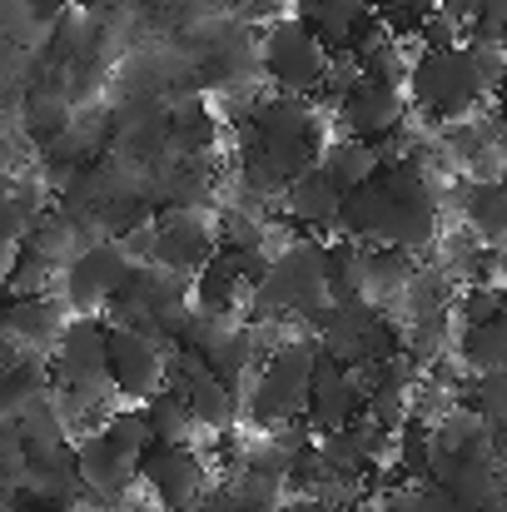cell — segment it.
<instances>
[{
  "mask_svg": "<svg viewBox=\"0 0 507 512\" xmlns=\"http://www.w3.org/2000/svg\"><path fill=\"white\" fill-rule=\"evenodd\" d=\"M403 95H408V110L428 115V120H468L478 115L493 95L468 55V45H438V50H418L408 75H403Z\"/></svg>",
  "mask_w": 507,
  "mask_h": 512,
  "instance_id": "cell-1",
  "label": "cell"
},
{
  "mask_svg": "<svg viewBox=\"0 0 507 512\" xmlns=\"http://www.w3.org/2000/svg\"><path fill=\"white\" fill-rule=\"evenodd\" d=\"M249 319H289V314H314L329 304V264L319 239H289L284 249L269 254L264 274L244 294Z\"/></svg>",
  "mask_w": 507,
  "mask_h": 512,
  "instance_id": "cell-2",
  "label": "cell"
},
{
  "mask_svg": "<svg viewBox=\"0 0 507 512\" xmlns=\"http://www.w3.org/2000/svg\"><path fill=\"white\" fill-rule=\"evenodd\" d=\"M319 343L294 334L279 348H269L259 358V368L249 373V383L239 388V413H249L254 428H274V423H294L304 418L309 403V373H314Z\"/></svg>",
  "mask_w": 507,
  "mask_h": 512,
  "instance_id": "cell-3",
  "label": "cell"
},
{
  "mask_svg": "<svg viewBox=\"0 0 507 512\" xmlns=\"http://www.w3.org/2000/svg\"><path fill=\"white\" fill-rule=\"evenodd\" d=\"M329 50L324 40L304 25V15H279L269 20L264 40H259V70L284 90V95H314L324 70H329Z\"/></svg>",
  "mask_w": 507,
  "mask_h": 512,
  "instance_id": "cell-4",
  "label": "cell"
},
{
  "mask_svg": "<svg viewBox=\"0 0 507 512\" xmlns=\"http://www.w3.org/2000/svg\"><path fill=\"white\" fill-rule=\"evenodd\" d=\"M130 269H135V259L125 254L120 239H95L75 259L60 264L55 284H60V299L70 304V314H100L125 289Z\"/></svg>",
  "mask_w": 507,
  "mask_h": 512,
  "instance_id": "cell-5",
  "label": "cell"
},
{
  "mask_svg": "<svg viewBox=\"0 0 507 512\" xmlns=\"http://www.w3.org/2000/svg\"><path fill=\"white\" fill-rule=\"evenodd\" d=\"M219 249V214L209 204H169L155 219L150 264H160L179 279H194Z\"/></svg>",
  "mask_w": 507,
  "mask_h": 512,
  "instance_id": "cell-6",
  "label": "cell"
},
{
  "mask_svg": "<svg viewBox=\"0 0 507 512\" xmlns=\"http://www.w3.org/2000/svg\"><path fill=\"white\" fill-rule=\"evenodd\" d=\"M140 483L155 493L165 512H194L209 498V458L194 443L140 453Z\"/></svg>",
  "mask_w": 507,
  "mask_h": 512,
  "instance_id": "cell-7",
  "label": "cell"
},
{
  "mask_svg": "<svg viewBox=\"0 0 507 512\" xmlns=\"http://www.w3.org/2000/svg\"><path fill=\"white\" fill-rule=\"evenodd\" d=\"M165 353H169V343L160 334L110 329V378H115V393L130 398V403H145L160 388H169Z\"/></svg>",
  "mask_w": 507,
  "mask_h": 512,
  "instance_id": "cell-8",
  "label": "cell"
},
{
  "mask_svg": "<svg viewBox=\"0 0 507 512\" xmlns=\"http://www.w3.org/2000/svg\"><path fill=\"white\" fill-rule=\"evenodd\" d=\"M334 120H338V135L388 140L408 120V95H403V85H383V80H368L363 75L334 105Z\"/></svg>",
  "mask_w": 507,
  "mask_h": 512,
  "instance_id": "cell-9",
  "label": "cell"
},
{
  "mask_svg": "<svg viewBox=\"0 0 507 512\" xmlns=\"http://www.w3.org/2000/svg\"><path fill=\"white\" fill-rule=\"evenodd\" d=\"M75 473L85 483V493L95 503H125L130 488L140 483V458H125L120 448L105 443V433L95 428L90 438L75 443Z\"/></svg>",
  "mask_w": 507,
  "mask_h": 512,
  "instance_id": "cell-10",
  "label": "cell"
},
{
  "mask_svg": "<svg viewBox=\"0 0 507 512\" xmlns=\"http://www.w3.org/2000/svg\"><path fill=\"white\" fill-rule=\"evenodd\" d=\"M338 204H343V189H338V184L324 170H319V165L299 170L294 179H284V189H279L284 224H299V229H309V234H319V229H334Z\"/></svg>",
  "mask_w": 507,
  "mask_h": 512,
  "instance_id": "cell-11",
  "label": "cell"
},
{
  "mask_svg": "<svg viewBox=\"0 0 507 512\" xmlns=\"http://www.w3.org/2000/svg\"><path fill=\"white\" fill-rule=\"evenodd\" d=\"M358 413H363V393L353 388L348 368H338L329 353H319V358H314V373H309V403H304V418H309L314 428L334 433V428H343V423L358 418Z\"/></svg>",
  "mask_w": 507,
  "mask_h": 512,
  "instance_id": "cell-12",
  "label": "cell"
},
{
  "mask_svg": "<svg viewBox=\"0 0 507 512\" xmlns=\"http://www.w3.org/2000/svg\"><path fill=\"white\" fill-rule=\"evenodd\" d=\"M70 324V304L50 289V294H30V299H5V334L25 343L30 353H50L55 339Z\"/></svg>",
  "mask_w": 507,
  "mask_h": 512,
  "instance_id": "cell-13",
  "label": "cell"
},
{
  "mask_svg": "<svg viewBox=\"0 0 507 512\" xmlns=\"http://www.w3.org/2000/svg\"><path fill=\"white\" fill-rule=\"evenodd\" d=\"M304 25L324 40L329 55H353L358 40L378 25L368 0H304Z\"/></svg>",
  "mask_w": 507,
  "mask_h": 512,
  "instance_id": "cell-14",
  "label": "cell"
},
{
  "mask_svg": "<svg viewBox=\"0 0 507 512\" xmlns=\"http://www.w3.org/2000/svg\"><path fill=\"white\" fill-rule=\"evenodd\" d=\"M174 393L184 398L189 418H194L204 433H224V428H234V423H239V393H234L224 378H214L209 368H199L194 378H184Z\"/></svg>",
  "mask_w": 507,
  "mask_h": 512,
  "instance_id": "cell-15",
  "label": "cell"
},
{
  "mask_svg": "<svg viewBox=\"0 0 507 512\" xmlns=\"http://www.w3.org/2000/svg\"><path fill=\"white\" fill-rule=\"evenodd\" d=\"M463 219H468V234L483 244V249H503L507 234V189L498 179H468L463 199H458Z\"/></svg>",
  "mask_w": 507,
  "mask_h": 512,
  "instance_id": "cell-16",
  "label": "cell"
},
{
  "mask_svg": "<svg viewBox=\"0 0 507 512\" xmlns=\"http://www.w3.org/2000/svg\"><path fill=\"white\" fill-rule=\"evenodd\" d=\"M219 140V115L204 100H179L174 110H165V145L184 160H204Z\"/></svg>",
  "mask_w": 507,
  "mask_h": 512,
  "instance_id": "cell-17",
  "label": "cell"
},
{
  "mask_svg": "<svg viewBox=\"0 0 507 512\" xmlns=\"http://www.w3.org/2000/svg\"><path fill=\"white\" fill-rule=\"evenodd\" d=\"M314 165L329 174L343 194H348V189H358V184H368L373 174L383 170L378 145H373V140H358V135H334V140L319 150V160H314Z\"/></svg>",
  "mask_w": 507,
  "mask_h": 512,
  "instance_id": "cell-18",
  "label": "cell"
},
{
  "mask_svg": "<svg viewBox=\"0 0 507 512\" xmlns=\"http://www.w3.org/2000/svg\"><path fill=\"white\" fill-rule=\"evenodd\" d=\"M453 353H458V363H463L468 378L507 373V324H503V314L488 319V324H458Z\"/></svg>",
  "mask_w": 507,
  "mask_h": 512,
  "instance_id": "cell-19",
  "label": "cell"
},
{
  "mask_svg": "<svg viewBox=\"0 0 507 512\" xmlns=\"http://www.w3.org/2000/svg\"><path fill=\"white\" fill-rule=\"evenodd\" d=\"M40 393H50V358L20 353L10 368H0V423H15Z\"/></svg>",
  "mask_w": 507,
  "mask_h": 512,
  "instance_id": "cell-20",
  "label": "cell"
},
{
  "mask_svg": "<svg viewBox=\"0 0 507 512\" xmlns=\"http://www.w3.org/2000/svg\"><path fill=\"white\" fill-rule=\"evenodd\" d=\"M145 418H150V433H155L160 448L194 443V433H199V423L189 418V408H184V398L174 388H160L155 398H145Z\"/></svg>",
  "mask_w": 507,
  "mask_h": 512,
  "instance_id": "cell-21",
  "label": "cell"
},
{
  "mask_svg": "<svg viewBox=\"0 0 507 512\" xmlns=\"http://www.w3.org/2000/svg\"><path fill=\"white\" fill-rule=\"evenodd\" d=\"M15 433H20V443L25 448H60V443H70V433H65V418H60V408L50 403V393H40L15 423H10Z\"/></svg>",
  "mask_w": 507,
  "mask_h": 512,
  "instance_id": "cell-22",
  "label": "cell"
},
{
  "mask_svg": "<svg viewBox=\"0 0 507 512\" xmlns=\"http://www.w3.org/2000/svg\"><path fill=\"white\" fill-rule=\"evenodd\" d=\"M100 433H105V443L120 448L125 458H140V453H150V443H155L145 408H110V413L100 418Z\"/></svg>",
  "mask_w": 507,
  "mask_h": 512,
  "instance_id": "cell-23",
  "label": "cell"
},
{
  "mask_svg": "<svg viewBox=\"0 0 507 512\" xmlns=\"http://www.w3.org/2000/svg\"><path fill=\"white\" fill-rule=\"evenodd\" d=\"M55 274H60V264H50V259H40L35 249L20 244V254H15V264H10V279H5V299L50 294V289H55Z\"/></svg>",
  "mask_w": 507,
  "mask_h": 512,
  "instance_id": "cell-24",
  "label": "cell"
},
{
  "mask_svg": "<svg viewBox=\"0 0 507 512\" xmlns=\"http://www.w3.org/2000/svg\"><path fill=\"white\" fill-rule=\"evenodd\" d=\"M70 115H75V110H70V90H55V85L40 90V95L25 105V125H30L35 135H60V130L70 125Z\"/></svg>",
  "mask_w": 507,
  "mask_h": 512,
  "instance_id": "cell-25",
  "label": "cell"
},
{
  "mask_svg": "<svg viewBox=\"0 0 507 512\" xmlns=\"http://www.w3.org/2000/svg\"><path fill=\"white\" fill-rule=\"evenodd\" d=\"M473 388H478V403H473L478 423L488 433H503L507 428V373H483Z\"/></svg>",
  "mask_w": 507,
  "mask_h": 512,
  "instance_id": "cell-26",
  "label": "cell"
},
{
  "mask_svg": "<svg viewBox=\"0 0 507 512\" xmlns=\"http://www.w3.org/2000/svg\"><path fill=\"white\" fill-rule=\"evenodd\" d=\"M25 229H30L25 209L15 204V194H10V189H0V264H10V259L20 254V244H25Z\"/></svg>",
  "mask_w": 507,
  "mask_h": 512,
  "instance_id": "cell-27",
  "label": "cell"
},
{
  "mask_svg": "<svg viewBox=\"0 0 507 512\" xmlns=\"http://www.w3.org/2000/svg\"><path fill=\"white\" fill-rule=\"evenodd\" d=\"M368 5H373V15H378L383 25H388V20H408V25H413V20L428 15L438 0H368Z\"/></svg>",
  "mask_w": 507,
  "mask_h": 512,
  "instance_id": "cell-28",
  "label": "cell"
},
{
  "mask_svg": "<svg viewBox=\"0 0 507 512\" xmlns=\"http://www.w3.org/2000/svg\"><path fill=\"white\" fill-rule=\"evenodd\" d=\"M478 5H483V0H438V10H448L458 25H468V20L478 15Z\"/></svg>",
  "mask_w": 507,
  "mask_h": 512,
  "instance_id": "cell-29",
  "label": "cell"
},
{
  "mask_svg": "<svg viewBox=\"0 0 507 512\" xmlns=\"http://www.w3.org/2000/svg\"><path fill=\"white\" fill-rule=\"evenodd\" d=\"M15 179V145H10V135L0 130V189Z\"/></svg>",
  "mask_w": 507,
  "mask_h": 512,
  "instance_id": "cell-30",
  "label": "cell"
},
{
  "mask_svg": "<svg viewBox=\"0 0 507 512\" xmlns=\"http://www.w3.org/2000/svg\"><path fill=\"white\" fill-rule=\"evenodd\" d=\"M279 512H329L324 503H314V498H284V508Z\"/></svg>",
  "mask_w": 507,
  "mask_h": 512,
  "instance_id": "cell-31",
  "label": "cell"
},
{
  "mask_svg": "<svg viewBox=\"0 0 507 512\" xmlns=\"http://www.w3.org/2000/svg\"><path fill=\"white\" fill-rule=\"evenodd\" d=\"M194 512H239V508L229 503V493H219L214 503H199V508H194Z\"/></svg>",
  "mask_w": 507,
  "mask_h": 512,
  "instance_id": "cell-32",
  "label": "cell"
},
{
  "mask_svg": "<svg viewBox=\"0 0 507 512\" xmlns=\"http://www.w3.org/2000/svg\"><path fill=\"white\" fill-rule=\"evenodd\" d=\"M85 498H90V493H85ZM85 498H80V503H50L45 512H90V508H85Z\"/></svg>",
  "mask_w": 507,
  "mask_h": 512,
  "instance_id": "cell-33",
  "label": "cell"
},
{
  "mask_svg": "<svg viewBox=\"0 0 507 512\" xmlns=\"http://www.w3.org/2000/svg\"><path fill=\"white\" fill-rule=\"evenodd\" d=\"M0 334H5V299H0Z\"/></svg>",
  "mask_w": 507,
  "mask_h": 512,
  "instance_id": "cell-34",
  "label": "cell"
},
{
  "mask_svg": "<svg viewBox=\"0 0 507 512\" xmlns=\"http://www.w3.org/2000/svg\"><path fill=\"white\" fill-rule=\"evenodd\" d=\"M373 512H398V508H393V503H378V508H373Z\"/></svg>",
  "mask_w": 507,
  "mask_h": 512,
  "instance_id": "cell-35",
  "label": "cell"
}]
</instances>
